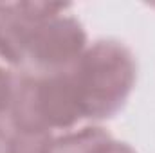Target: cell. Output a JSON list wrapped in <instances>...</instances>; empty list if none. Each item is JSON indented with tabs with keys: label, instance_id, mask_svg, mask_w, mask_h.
Returning <instances> with one entry per match:
<instances>
[{
	"label": "cell",
	"instance_id": "5b68a950",
	"mask_svg": "<svg viewBox=\"0 0 155 153\" xmlns=\"http://www.w3.org/2000/svg\"><path fill=\"white\" fill-rule=\"evenodd\" d=\"M13 92H15V79L7 74L5 69L0 67V119L5 114H9L13 103Z\"/></svg>",
	"mask_w": 155,
	"mask_h": 153
},
{
	"label": "cell",
	"instance_id": "3957f363",
	"mask_svg": "<svg viewBox=\"0 0 155 153\" xmlns=\"http://www.w3.org/2000/svg\"><path fill=\"white\" fill-rule=\"evenodd\" d=\"M69 7L67 4L41 2L24 47V69L27 72H65L85 52L87 33L74 16L63 15Z\"/></svg>",
	"mask_w": 155,
	"mask_h": 153
},
{
	"label": "cell",
	"instance_id": "277c9868",
	"mask_svg": "<svg viewBox=\"0 0 155 153\" xmlns=\"http://www.w3.org/2000/svg\"><path fill=\"white\" fill-rule=\"evenodd\" d=\"M110 139L112 137L103 128H83L58 137L52 153H99Z\"/></svg>",
	"mask_w": 155,
	"mask_h": 153
},
{
	"label": "cell",
	"instance_id": "8992f818",
	"mask_svg": "<svg viewBox=\"0 0 155 153\" xmlns=\"http://www.w3.org/2000/svg\"><path fill=\"white\" fill-rule=\"evenodd\" d=\"M99 153H135L128 144H124V142H117V141H114V139H110L101 150H99Z\"/></svg>",
	"mask_w": 155,
	"mask_h": 153
},
{
	"label": "cell",
	"instance_id": "7a4b0ae2",
	"mask_svg": "<svg viewBox=\"0 0 155 153\" xmlns=\"http://www.w3.org/2000/svg\"><path fill=\"white\" fill-rule=\"evenodd\" d=\"M9 117L16 130H71L83 119L71 72L24 74L15 79Z\"/></svg>",
	"mask_w": 155,
	"mask_h": 153
},
{
	"label": "cell",
	"instance_id": "6da1fadb",
	"mask_svg": "<svg viewBox=\"0 0 155 153\" xmlns=\"http://www.w3.org/2000/svg\"><path fill=\"white\" fill-rule=\"evenodd\" d=\"M81 105L83 119H110L124 106L134 83L135 60L116 40H99L87 47L69 69Z\"/></svg>",
	"mask_w": 155,
	"mask_h": 153
}]
</instances>
